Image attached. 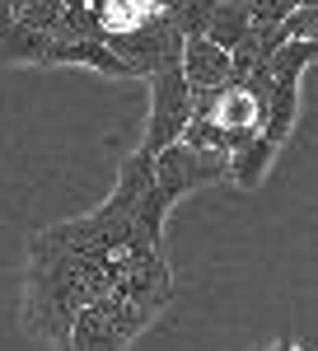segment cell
<instances>
[{
  "label": "cell",
  "instance_id": "cell-3",
  "mask_svg": "<svg viewBox=\"0 0 318 351\" xmlns=\"http://www.w3.org/2000/svg\"><path fill=\"white\" fill-rule=\"evenodd\" d=\"M215 178H230V160L225 155H206V150H192V145H169L155 155V197L164 206H173L183 192L215 183Z\"/></svg>",
  "mask_w": 318,
  "mask_h": 351
},
{
  "label": "cell",
  "instance_id": "cell-5",
  "mask_svg": "<svg viewBox=\"0 0 318 351\" xmlns=\"http://www.w3.org/2000/svg\"><path fill=\"white\" fill-rule=\"evenodd\" d=\"M183 80L192 94H220V89H230V52H220L206 38L183 43Z\"/></svg>",
  "mask_w": 318,
  "mask_h": 351
},
{
  "label": "cell",
  "instance_id": "cell-10",
  "mask_svg": "<svg viewBox=\"0 0 318 351\" xmlns=\"http://www.w3.org/2000/svg\"><path fill=\"white\" fill-rule=\"evenodd\" d=\"M286 38L291 43H318V5H295L286 19Z\"/></svg>",
  "mask_w": 318,
  "mask_h": 351
},
{
  "label": "cell",
  "instance_id": "cell-7",
  "mask_svg": "<svg viewBox=\"0 0 318 351\" xmlns=\"http://www.w3.org/2000/svg\"><path fill=\"white\" fill-rule=\"evenodd\" d=\"M52 38L33 33L10 14V0H0V61H47Z\"/></svg>",
  "mask_w": 318,
  "mask_h": 351
},
{
  "label": "cell",
  "instance_id": "cell-11",
  "mask_svg": "<svg viewBox=\"0 0 318 351\" xmlns=\"http://www.w3.org/2000/svg\"><path fill=\"white\" fill-rule=\"evenodd\" d=\"M276 351H295V347H291V342H281V347H276Z\"/></svg>",
  "mask_w": 318,
  "mask_h": 351
},
{
  "label": "cell",
  "instance_id": "cell-8",
  "mask_svg": "<svg viewBox=\"0 0 318 351\" xmlns=\"http://www.w3.org/2000/svg\"><path fill=\"white\" fill-rule=\"evenodd\" d=\"M61 66V61H71V66H94V71H108V75H127V66L112 56L103 38H84V43H52V52H47V66Z\"/></svg>",
  "mask_w": 318,
  "mask_h": 351
},
{
  "label": "cell",
  "instance_id": "cell-1",
  "mask_svg": "<svg viewBox=\"0 0 318 351\" xmlns=\"http://www.w3.org/2000/svg\"><path fill=\"white\" fill-rule=\"evenodd\" d=\"M150 319L155 314H145L140 304H132L122 295H108L99 304H89V309H80L66 351H122Z\"/></svg>",
  "mask_w": 318,
  "mask_h": 351
},
{
  "label": "cell",
  "instance_id": "cell-2",
  "mask_svg": "<svg viewBox=\"0 0 318 351\" xmlns=\"http://www.w3.org/2000/svg\"><path fill=\"white\" fill-rule=\"evenodd\" d=\"M187 122H192V89H187L183 61H178V66H169V71L150 75V127H145V145H140V155L155 160L159 150L178 145L183 132H187Z\"/></svg>",
  "mask_w": 318,
  "mask_h": 351
},
{
  "label": "cell",
  "instance_id": "cell-4",
  "mask_svg": "<svg viewBox=\"0 0 318 351\" xmlns=\"http://www.w3.org/2000/svg\"><path fill=\"white\" fill-rule=\"evenodd\" d=\"M108 47L127 66V75H159V71L183 61V33L169 24V14H159L127 38H108Z\"/></svg>",
  "mask_w": 318,
  "mask_h": 351
},
{
  "label": "cell",
  "instance_id": "cell-9",
  "mask_svg": "<svg viewBox=\"0 0 318 351\" xmlns=\"http://www.w3.org/2000/svg\"><path fill=\"white\" fill-rule=\"evenodd\" d=\"M248 5H234V0H225V5H211V24H206V43H215L220 52H238V43L248 38Z\"/></svg>",
  "mask_w": 318,
  "mask_h": 351
},
{
  "label": "cell",
  "instance_id": "cell-6",
  "mask_svg": "<svg viewBox=\"0 0 318 351\" xmlns=\"http://www.w3.org/2000/svg\"><path fill=\"white\" fill-rule=\"evenodd\" d=\"M159 14H164V5H150V0H94V19H99L103 43L108 38H127V33L145 28Z\"/></svg>",
  "mask_w": 318,
  "mask_h": 351
}]
</instances>
